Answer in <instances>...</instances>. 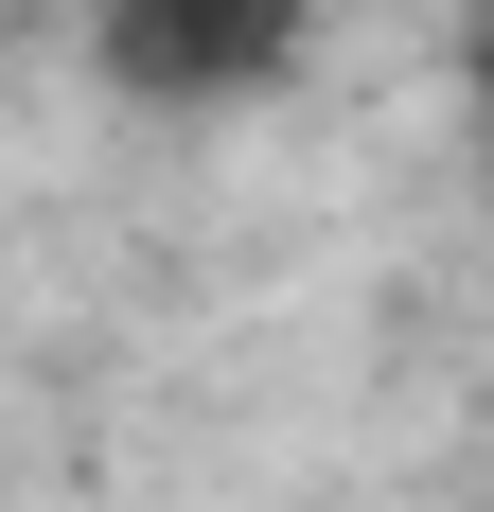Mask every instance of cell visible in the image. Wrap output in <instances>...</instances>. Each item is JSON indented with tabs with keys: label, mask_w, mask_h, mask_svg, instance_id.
<instances>
[{
	"label": "cell",
	"mask_w": 494,
	"mask_h": 512,
	"mask_svg": "<svg viewBox=\"0 0 494 512\" xmlns=\"http://www.w3.org/2000/svg\"><path fill=\"white\" fill-rule=\"evenodd\" d=\"M300 36H318V0H106L89 18L124 106H247L300 71Z\"/></svg>",
	"instance_id": "1"
},
{
	"label": "cell",
	"mask_w": 494,
	"mask_h": 512,
	"mask_svg": "<svg viewBox=\"0 0 494 512\" xmlns=\"http://www.w3.org/2000/svg\"><path fill=\"white\" fill-rule=\"evenodd\" d=\"M477 124H494V18H477Z\"/></svg>",
	"instance_id": "2"
},
{
	"label": "cell",
	"mask_w": 494,
	"mask_h": 512,
	"mask_svg": "<svg viewBox=\"0 0 494 512\" xmlns=\"http://www.w3.org/2000/svg\"><path fill=\"white\" fill-rule=\"evenodd\" d=\"M477 18H494V0H477Z\"/></svg>",
	"instance_id": "3"
}]
</instances>
